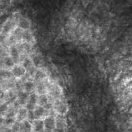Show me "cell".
<instances>
[{"mask_svg": "<svg viewBox=\"0 0 132 132\" xmlns=\"http://www.w3.org/2000/svg\"><path fill=\"white\" fill-rule=\"evenodd\" d=\"M53 110L58 115H65L67 112V105L66 103L62 99H55L53 102Z\"/></svg>", "mask_w": 132, "mask_h": 132, "instance_id": "6da1fadb", "label": "cell"}, {"mask_svg": "<svg viewBox=\"0 0 132 132\" xmlns=\"http://www.w3.org/2000/svg\"><path fill=\"white\" fill-rule=\"evenodd\" d=\"M45 132H52L55 129V116L48 115L43 119Z\"/></svg>", "mask_w": 132, "mask_h": 132, "instance_id": "7a4b0ae2", "label": "cell"}, {"mask_svg": "<svg viewBox=\"0 0 132 132\" xmlns=\"http://www.w3.org/2000/svg\"><path fill=\"white\" fill-rule=\"evenodd\" d=\"M33 112H34L36 119H42L48 116L47 113H49L48 111H47L44 107L39 106V105H36V107H35Z\"/></svg>", "mask_w": 132, "mask_h": 132, "instance_id": "3957f363", "label": "cell"}, {"mask_svg": "<svg viewBox=\"0 0 132 132\" xmlns=\"http://www.w3.org/2000/svg\"><path fill=\"white\" fill-rule=\"evenodd\" d=\"M27 110L24 107H20L17 109L16 113V121L18 122H22L26 119Z\"/></svg>", "mask_w": 132, "mask_h": 132, "instance_id": "277c9868", "label": "cell"}, {"mask_svg": "<svg viewBox=\"0 0 132 132\" xmlns=\"http://www.w3.org/2000/svg\"><path fill=\"white\" fill-rule=\"evenodd\" d=\"M25 73H26V70L22 65H15L12 68L11 74L17 78H20V77H23L25 74Z\"/></svg>", "mask_w": 132, "mask_h": 132, "instance_id": "5b68a950", "label": "cell"}, {"mask_svg": "<svg viewBox=\"0 0 132 132\" xmlns=\"http://www.w3.org/2000/svg\"><path fill=\"white\" fill-rule=\"evenodd\" d=\"M66 125V119L64 118V116L58 115L57 117H55V128L65 131Z\"/></svg>", "mask_w": 132, "mask_h": 132, "instance_id": "8992f818", "label": "cell"}, {"mask_svg": "<svg viewBox=\"0 0 132 132\" xmlns=\"http://www.w3.org/2000/svg\"><path fill=\"white\" fill-rule=\"evenodd\" d=\"M32 125L33 132H44V122L42 119H35Z\"/></svg>", "mask_w": 132, "mask_h": 132, "instance_id": "52a82bcc", "label": "cell"}, {"mask_svg": "<svg viewBox=\"0 0 132 132\" xmlns=\"http://www.w3.org/2000/svg\"><path fill=\"white\" fill-rule=\"evenodd\" d=\"M33 125L32 122H29L27 119L20 123V132H32Z\"/></svg>", "mask_w": 132, "mask_h": 132, "instance_id": "ba28073f", "label": "cell"}, {"mask_svg": "<svg viewBox=\"0 0 132 132\" xmlns=\"http://www.w3.org/2000/svg\"><path fill=\"white\" fill-rule=\"evenodd\" d=\"M17 26L19 29L22 30H29V29L30 28V23L27 19L24 17H20L19 18V20L17 22Z\"/></svg>", "mask_w": 132, "mask_h": 132, "instance_id": "9c48e42d", "label": "cell"}, {"mask_svg": "<svg viewBox=\"0 0 132 132\" xmlns=\"http://www.w3.org/2000/svg\"><path fill=\"white\" fill-rule=\"evenodd\" d=\"M29 97V94L26 92H20L17 96V101L20 105H24L26 104Z\"/></svg>", "mask_w": 132, "mask_h": 132, "instance_id": "30bf717a", "label": "cell"}, {"mask_svg": "<svg viewBox=\"0 0 132 132\" xmlns=\"http://www.w3.org/2000/svg\"><path fill=\"white\" fill-rule=\"evenodd\" d=\"M36 93L38 95H45L46 94V92H48L47 91V86H45V84L44 82H42L41 81H39L36 85Z\"/></svg>", "mask_w": 132, "mask_h": 132, "instance_id": "8fae6325", "label": "cell"}, {"mask_svg": "<svg viewBox=\"0 0 132 132\" xmlns=\"http://www.w3.org/2000/svg\"><path fill=\"white\" fill-rule=\"evenodd\" d=\"M22 66L24 68V69L26 71H30V70H33L34 68V66H33V63L32 59L30 58H25L23 61V63H22Z\"/></svg>", "mask_w": 132, "mask_h": 132, "instance_id": "7c38bea8", "label": "cell"}, {"mask_svg": "<svg viewBox=\"0 0 132 132\" xmlns=\"http://www.w3.org/2000/svg\"><path fill=\"white\" fill-rule=\"evenodd\" d=\"M10 56L12 58V59L14 60L15 64L19 61L20 54H19V51H18L17 47H11V49H10Z\"/></svg>", "mask_w": 132, "mask_h": 132, "instance_id": "4fadbf2b", "label": "cell"}, {"mask_svg": "<svg viewBox=\"0 0 132 132\" xmlns=\"http://www.w3.org/2000/svg\"><path fill=\"white\" fill-rule=\"evenodd\" d=\"M14 25H15L14 20H8L5 23V24L4 25L3 28H2V33L3 34H8L10 31L12 30V29L14 27Z\"/></svg>", "mask_w": 132, "mask_h": 132, "instance_id": "5bb4252c", "label": "cell"}, {"mask_svg": "<svg viewBox=\"0 0 132 132\" xmlns=\"http://www.w3.org/2000/svg\"><path fill=\"white\" fill-rule=\"evenodd\" d=\"M49 102V97L45 94V95H40L38 97V103L37 105H39L41 107H44L46 104Z\"/></svg>", "mask_w": 132, "mask_h": 132, "instance_id": "9a60e30c", "label": "cell"}, {"mask_svg": "<svg viewBox=\"0 0 132 132\" xmlns=\"http://www.w3.org/2000/svg\"><path fill=\"white\" fill-rule=\"evenodd\" d=\"M22 39L27 44H30L33 40V37L32 35L31 32H30V31L28 30H25L23 32L22 35Z\"/></svg>", "mask_w": 132, "mask_h": 132, "instance_id": "2e32d148", "label": "cell"}, {"mask_svg": "<svg viewBox=\"0 0 132 132\" xmlns=\"http://www.w3.org/2000/svg\"><path fill=\"white\" fill-rule=\"evenodd\" d=\"M36 87V85L33 81H26L24 83V90L26 93H33V91L34 90Z\"/></svg>", "mask_w": 132, "mask_h": 132, "instance_id": "e0dca14e", "label": "cell"}, {"mask_svg": "<svg viewBox=\"0 0 132 132\" xmlns=\"http://www.w3.org/2000/svg\"><path fill=\"white\" fill-rule=\"evenodd\" d=\"M38 97H39V95L36 92L30 93L29 95V97H28L27 103L32 104L33 105H37V103H38Z\"/></svg>", "mask_w": 132, "mask_h": 132, "instance_id": "ac0fdd59", "label": "cell"}, {"mask_svg": "<svg viewBox=\"0 0 132 132\" xmlns=\"http://www.w3.org/2000/svg\"><path fill=\"white\" fill-rule=\"evenodd\" d=\"M46 77V74L45 72H44L41 69L36 70L35 72V80L37 81H41L43 79H45Z\"/></svg>", "mask_w": 132, "mask_h": 132, "instance_id": "d6986e66", "label": "cell"}, {"mask_svg": "<svg viewBox=\"0 0 132 132\" xmlns=\"http://www.w3.org/2000/svg\"><path fill=\"white\" fill-rule=\"evenodd\" d=\"M16 122V118L15 117H5L4 119V123L3 125H5L7 127H11Z\"/></svg>", "mask_w": 132, "mask_h": 132, "instance_id": "ffe728a7", "label": "cell"}, {"mask_svg": "<svg viewBox=\"0 0 132 132\" xmlns=\"http://www.w3.org/2000/svg\"><path fill=\"white\" fill-rule=\"evenodd\" d=\"M4 64L7 68H13L15 65V63L14 62V60L12 59V58L11 56H7L4 59Z\"/></svg>", "mask_w": 132, "mask_h": 132, "instance_id": "44dd1931", "label": "cell"}, {"mask_svg": "<svg viewBox=\"0 0 132 132\" xmlns=\"http://www.w3.org/2000/svg\"><path fill=\"white\" fill-rule=\"evenodd\" d=\"M9 109V104L8 102H4L0 104V114L4 115L8 112Z\"/></svg>", "mask_w": 132, "mask_h": 132, "instance_id": "7402d4cb", "label": "cell"}, {"mask_svg": "<svg viewBox=\"0 0 132 132\" xmlns=\"http://www.w3.org/2000/svg\"><path fill=\"white\" fill-rule=\"evenodd\" d=\"M26 119H27L29 122H33V121L36 119V117H35V115H34V112H33V110L27 111Z\"/></svg>", "mask_w": 132, "mask_h": 132, "instance_id": "603a6c76", "label": "cell"}, {"mask_svg": "<svg viewBox=\"0 0 132 132\" xmlns=\"http://www.w3.org/2000/svg\"><path fill=\"white\" fill-rule=\"evenodd\" d=\"M11 72L6 70H1L0 71V77L1 78H7L11 75Z\"/></svg>", "mask_w": 132, "mask_h": 132, "instance_id": "cb8c5ba5", "label": "cell"}, {"mask_svg": "<svg viewBox=\"0 0 132 132\" xmlns=\"http://www.w3.org/2000/svg\"><path fill=\"white\" fill-rule=\"evenodd\" d=\"M32 61H33V65H35L36 67H38V66L41 64V59L38 56H35L33 58Z\"/></svg>", "mask_w": 132, "mask_h": 132, "instance_id": "d4e9b609", "label": "cell"}, {"mask_svg": "<svg viewBox=\"0 0 132 132\" xmlns=\"http://www.w3.org/2000/svg\"><path fill=\"white\" fill-rule=\"evenodd\" d=\"M36 107V105H33L32 104H30V103H27L25 104V108L27 110V111H30V110H34L35 107Z\"/></svg>", "mask_w": 132, "mask_h": 132, "instance_id": "484cf974", "label": "cell"}, {"mask_svg": "<svg viewBox=\"0 0 132 132\" xmlns=\"http://www.w3.org/2000/svg\"><path fill=\"white\" fill-rule=\"evenodd\" d=\"M52 132H56V131H52Z\"/></svg>", "mask_w": 132, "mask_h": 132, "instance_id": "4316f807", "label": "cell"}]
</instances>
